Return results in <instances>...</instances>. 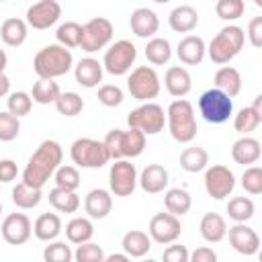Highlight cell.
I'll list each match as a JSON object with an SVG mask.
<instances>
[{"mask_svg":"<svg viewBox=\"0 0 262 262\" xmlns=\"http://www.w3.org/2000/svg\"><path fill=\"white\" fill-rule=\"evenodd\" d=\"M10 92V78L6 74H0V98Z\"/></svg>","mask_w":262,"mask_h":262,"instance_id":"11a10c76","label":"cell"},{"mask_svg":"<svg viewBox=\"0 0 262 262\" xmlns=\"http://www.w3.org/2000/svg\"><path fill=\"white\" fill-rule=\"evenodd\" d=\"M74 57L72 51L53 43L43 49H39L33 57V70L39 76V80H55L72 70Z\"/></svg>","mask_w":262,"mask_h":262,"instance_id":"7a4b0ae2","label":"cell"},{"mask_svg":"<svg viewBox=\"0 0 262 262\" xmlns=\"http://www.w3.org/2000/svg\"><path fill=\"white\" fill-rule=\"evenodd\" d=\"M55 186L57 188H63V190H72L76 192V188L80 186V172L76 166H59L55 170Z\"/></svg>","mask_w":262,"mask_h":262,"instance_id":"7bdbcfd3","label":"cell"},{"mask_svg":"<svg viewBox=\"0 0 262 262\" xmlns=\"http://www.w3.org/2000/svg\"><path fill=\"white\" fill-rule=\"evenodd\" d=\"M248 39H250V43L258 49V47H262V16H254L250 23H248Z\"/></svg>","mask_w":262,"mask_h":262,"instance_id":"816d5d0a","label":"cell"},{"mask_svg":"<svg viewBox=\"0 0 262 262\" xmlns=\"http://www.w3.org/2000/svg\"><path fill=\"white\" fill-rule=\"evenodd\" d=\"M6 63H8V55H6V51H4V49H0V74H4Z\"/></svg>","mask_w":262,"mask_h":262,"instance_id":"6f0895ef","label":"cell"},{"mask_svg":"<svg viewBox=\"0 0 262 262\" xmlns=\"http://www.w3.org/2000/svg\"><path fill=\"white\" fill-rule=\"evenodd\" d=\"M199 111L207 123L221 125V123L229 121V117L233 113V100L227 94H223L221 90L209 88L199 98Z\"/></svg>","mask_w":262,"mask_h":262,"instance_id":"8992f818","label":"cell"},{"mask_svg":"<svg viewBox=\"0 0 262 262\" xmlns=\"http://www.w3.org/2000/svg\"><path fill=\"white\" fill-rule=\"evenodd\" d=\"M92 235H94V225L86 217H74L66 225V237L70 244H76V246L86 244L92 239Z\"/></svg>","mask_w":262,"mask_h":262,"instance_id":"1f68e13d","label":"cell"},{"mask_svg":"<svg viewBox=\"0 0 262 262\" xmlns=\"http://www.w3.org/2000/svg\"><path fill=\"white\" fill-rule=\"evenodd\" d=\"M55 108L63 117H76L84 108V100L78 92H61L59 98L55 100Z\"/></svg>","mask_w":262,"mask_h":262,"instance_id":"60d3db41","label":"cell"},{"mask_svg":"<svg viewBox=\"0 0 262 262\" xmlns=\"http://www.w3.org/2000/svg\"><path fill=\"white\" fill-rule=\"evenodd\" d=\"M168 23L170 29L176 33H190L199 25V12L190 4H180L172 8V12L168 14Z\"/></svg>","mask_w":262,"mask_h":262,"instance_id":"d4e9b609","label":"cell"},{"mask_svg":"<svg viewBox=\"0 0 262 262\" xmlns=\"http://www.w3.org/2000/svg\"><path fill=\"white\" fill-rule=\"evenodd\" d=\"M233 188H235V176L227 166L213 164L205 170V190L211 199L223 201L233 192Z\"/></svg>","mask_w":262,"mask_h":262,"instance_id":"7c38bea8","label":"cell"},{"mask_svg":"<svg viewBox=\"0 0 262 262\" xmlns=\"http://www.w3.org/2000/svg\"><path fill=\"white\" fill-rule=\"evenodd\" d=\"M201 235L209 244H217L227 235V223L219 213H205L201 219Z\"/></svg>","mask_w":262,"mask_h":262,"instance_id":"f1b7e54d","label":"cell"},{"mask_svg":"<svg viewBox=\"0 0 262 262\" xmlns=\"http://www.w3.org/2000/svg\"><path fill=\"white\" fill-rule=\"evenodd\" d=\"M260 154H262V147H260V141L250 137V135H244L239 137L233 145H231V158L235 164H242V166H250V164H256L260 160Z\"/></svg>","mask_w":262,"mask_h":262,"instance_id":"603a6c76","label":"cell"},{"mask_svg":"<svg viewBox=\"0 0 262 262\" xmlns=\"http://www.w3.org/2000/svg\"><path fill=\"white\" fill-rule=\"evenodd\" d=\"M57 45L70 49V47H80L82 43V25L76 20H66L63 25L57 27Z\"/></svg>","mask_w":262,"mask_h":262,"instance_id":"f35d334b","label":"cell"},{"mask_svg":"<svg viewBox=\"0 0 262 262\" xmlns=\"http://www.w3.org/2000/svg\"><path fill=\"white\" fill-rule=\"evenodd\" d=\"M0 213H2V203H0Z\"/></svg>","mask_w":262,"mask_h":262,"instance_id":"91938a15","label":"cell"},{"mask_svg":"<svg viewBox=\"0 0 262 262\" xmlns=\"http://www.w3.org/2000/svg\"><path fill=\"white\" fill-rule=\"evenodd\" d=\"M166 121H168L170 135L178 143H190L196 137L194 108L186 98H176L174 102H170V106L166 111Z\"/></svg>","mask_w":262,"mask_h":262,"instance_id":"3957f363","label":"cell"},{"mask_svg":"<svg viewBox=\"0 0 262 262\" xmlns=\"http://www.w3.org/2000/svg\"><path fill=\"white\" fill-rule=\"evenodd\" d=\"M70 158L80 168H102L111 158L102 145V141L92 137H80L70 147Z\"/></svg>","mask_w":262,"mask_h":262,"instance_id":"52a82bcc","label":"cell"},{"mask_svg":"<svg viewBox=\"0 0 262 262\" xmlns=\"http://www.w3.org/2000/svg\"><path fill=\"white\" fill-rule=\"evenodd\" d=\"M6 106H8V113H10V115H14L16 119H20V117H25V115L31 113V108H33V98H31L29 92H23V90L10 92L8 98H6Z\"/></svg>","mask_w":262,"mask_h":262,"instance_id":"b9f144b4","label":"cell"},{"mask_svg":"<svg viewBox=\"0 0 262 262\" xmlns=\"http://www.w3.org/2000/svg\"><path fill=\"white\" fill-rule=\"evenodd\" d=\"M102 145L111 160H125V158H137L145 149V135L139 129H113L102 139Z\"/></svg>","mask_w":262,"mask_h":262,"instance_id":"277c9868","label":"cell"},{"mask_svg":"<svg viewBox=\"0 0 262 262\" xmlns=\"http://www.w3.org/2000/svg\"><path fill=\"white\" fill-rule=\"evenodd\" d=\"M209 164V154L203 147H184L180 154V168L186 172H201Z\"/></svg>","mask_w":262,"mask_h":262,"instance_id":"e575fe53","label":"cell"},{"mask_svg":"<svg viewBox=\"0 0 262 262\" xmlns=\"http://www.w3.org/2000/svg\"><path fill=\"white\" fill-rule=\"evenodd\" d=\"M98 102L104 104V106H119L123 102V90L117 86V84H104L98 88Z\"/></svg>","mask_w":262,"mask_h":262,"instance_id":"681fc988","label":"cell"},{"mask_svg":"<svg viewBox=\"0 0 262 262\" xmlns=\"http://www.w3.org/2000/svg\"><path fill=\"white\" fill-rule=\"evenodd\" d=\"M188 262H217V254L209 246H201L188 254Z\"/></svg>","mask_w":262,"mask_h":262,"instance_id":"db71d44e","label":"cell"},{"mask_svg":"<svg viewBox=\"0 0 262 262\" xmlns=\"http://www.w3.org/2000/svg\"><path fill=\"white\" fill-rule=\"evenodd\" d=\"M213 82H215V88L221 90L223 94H227L229 98H233V96H237L242 92V76H239V72L233 66L219 68L215 72Z\"/></svg>","mask_w":262,"mask_h":262,"instance_id":"4316f807","label":"cell"},{"mask_svg":"<svg viewBox=\"0 0 262 262\" xmlns=\"http://www.w3.org/2000/svg\"><path fill=\"white\" fill-rule=\"evenodd\" d=\"M127 90L135 100L151 102L160 94V78L151 66H139L135 68L127 78Z\"/></svg>","mask_w":262,"mask_h":262,"instance_id":"9c48e42d","label":"cell"},{"mask_svg":"<svg viewBox=\"0 0 262 262\" xmlns=\"http://www.w3.org/2000/svg\"><path fill=\"white\" fill-rule=\"evenodd\" d=\"M76 82L84 88H94L102 82V63L94 57H82L74 68Z\"/></svg>","mask_w":262,"mask_h":262,"instance_id":"44dd1931","label":"cell"},{"mask_svg":"<svg viewBox=\"0 0 262 262\" xmlns=\"http://www.w3.org/2000/svg\"><path fill=\"white\" fill-rule=\"evenodd\" d=\"M121 246L123 254H127L129 258H143L151 248V237L141 229H131L123 235Z\"/></svg>","mask_w":262,"mask_h":262,"instance_id":"83f0119b","label":"cell"},{"mask_svg":"<svg viewBox=\"0 0 262 262\" xmlns=\"http://www.w3.org/2000/svg\"><path fill=\"white\" fill-rule=\"evenodd\" d=\"M84 209L90 219H104L113 209V196L104 188H92L84 199Z\"/></svg>","mask_w":262,"mask_h":262,"instance_id":"cb8c5ba5","label":"cell"},{"mask_svg":"<svg viewBox=\"0 0 262 262\" xmlns=\"http://www.w3.org/2000/svg\"><path fill=\"white\" fill-rule=\"evenodd\" d=\"M129 129H139L143 135H156L166 125V113L158 102H143L127 117Z\"/></svg>","mask_w":262,"mask_h":262,"instance_id":"ba28073f","label":"cell"},{"mask_svg":"<svg viewBox=\"0 0 262 262\" xmlns=\"http://www.w3.org/2000/svg\"><path fill=\"white\" fill-rule=\"evenodd\" d=\"M137 182L147 194H158L168 186V170L162 164H147L141 170Z\"/></svg>","mask_w":262,"mask_h":262,"instance_id":"d6986e66","label":"cell"},{"mask_svg":"<svg viewBox=\"0 0 262 262\" xmlns=\"http://www.w3.org/2000/svg\"><path fill=\"white\" fill-rule=\"evenodd\" d=\"M135 57H137L135 45L127 39H119L106 49L102 59V70H106L113 76H125L135 63Z\"/></svg>","mask_w":262,"mask_h":262,"instance_id":"30bf717a","label":"cell"},{"mask_svg":"<svg viewBox=\"0 0 262 262\" xmlns=\"http://www.w3.org/2000/svg\"><path fill=\"white\" fill-rule=\"evenodd\" d=\"M113 23L104 16H94L90 18L86 25H82V43L80 47L88 53L98 51L102 47H106L113 41Z\"/></svg>","mask_w":262,"mask_h":262,"instance_id":"8fae6325","label":"cell"},{"mask_svg":"<svg viewBox=\"0 0 262 262\" xmlns=\"http://www.w3.org/2000/svg\"><path fill=\"white\" fill-rule=\"evenodd\" d=\"M244 43H246V33L242 27L237 25H227L223 27L209 43V57L213 63L217 66H225L229 63L242 49H244Z\"/></svg>","mask_w":262,"mask_h":262,"instance_id":"5b68a950","label":"cell"},{"mask_svg":"<svg viewBox=\"0 0 262 262\" xmlns=\"http://www.w3.org/2000/svg\"><path fill=\"white\" fill-rule=\"evenodd\" d=\"M61 90H59V84L53 82V80H37L33 84V90H31V98L33 102H39V104H49L59 98Z\"/></svg>","mask_w":262,"mask_h":262,"instance_id":"8d00e7d4","label":"cell"},{"mask_svg":"<svg viewBox=\"0 0 262 262\" xmlns=\"http://www.w3.org/2000/svg\"><path fill=\"white\" fill-rule=\"evenodd\" d=\"M20 123L8 111H0V141H12L18 137Z\"/></svg>","mask_w":262,"mask_h":262,"instance_id":"7dc6e473","label":"cell"},{"mask_svg":"<svg viewBox=\"0 0 262 262\" xmlns=\"http://www.w3.org/2000/svg\"><path fill=\"white\" fill-rule=\"evenodd\" d=\"M141 262H158V260H151V258H145V260H141Z\"/></svg>","mask_w":262,"mask_h":262,"instance_id":"680465c9","label":"cell"},{"mask_svg":"<svg viewBox=\"0 0 262 262\" xmlns=\"http://www.w3.org/2000/svg\"><path fill=\"white\" fill-rule=\"evenodd\" d=\"M43 199V192L39 188H31L27 186L25 182H18L14 188H12V203L18 207V209H33L41 203Z\"/></svg>","mask_w":262,"mask_h":262,"instance_id":"d590c367","label":"cell"},{"mask_svg":"<svg viewBox=\"0 0 262 262\" xmlns=\"http://www.w3.org/2000/svg\"><path fill=\"white\" fill-rule=\"evenodd\" d=\"M74 252L66 242H49L43 250V260L45 262H72Z\"/></svg>","mask_w":262,"mask_h":262,"instance_id":"ee69618b","label":"cell"},{"mask_svg":"<svg viewBox=\"0 0 262 262\" xmlns=\"http://www.w3.org/2000/svg\"><path fill=\"white\" fill-rule=\"evenodd\" d=\"M61 160H63V149L55 139L41 141L23 170V182L31 188L41 190L45 186V182L61 166Z\"/></svg>","mask_w":262,"mask_h":262,"instance_id":"6da1fadb","label":"cell"},{"mask_svg":"<svg viewBox=\"0 0 262 262\" xmlns=\"http://www.w3.org/2000/svg\"><path fill=\"white\" fill-rule=\"evenodd\" d=\"M27 35H29V25H27V20H23L18 16H10V18L2 20V25H0V37L8 47L23 45Z\"/></svg>","mask_w":262,"mask_h":262,"instance_id":"484cf974","label":"cell"},{"mask_svg":"<svg viewBox=\"0 0 262 262\" xmlns=\"http://www.w3.org/2000/svg\"><path fill=\"white\" fill-rule=\"evenodd\" d=\"M246 10L244 0H217L215 12L223 20H237Z\"/></svg>","mask_w":262,"mask_h":262,"instance_id":"f6af8a7d","label":"cell"},{"mask_svg":"<svg viewBox=\"0 0 262 262\" xmlns=\"http://www.w3.org/2000/svg\"><path fill=\"white\" fill-rule=\"evenodd\" d=\"M188 250H186V246H182V244H170L166 250H164V254H162V262H188Z\"/></svg>","mask_w":262,"mask_h":262,"instance_id":"f907efd6","label":"cell"},{"mask_svg":"<svg viewBox=\"0 0 262 262\" xmlns=\"http://www.w3.org/2000/svg\"><path fill=\"white\" fill-rule=\"evenodd\" d=\"M108 186L115 196H131L137 186V170L129 160H117L108 170Z\"/></svg>","mask_w":262,"mask_h":262,"instance_id":"4fadbf2b","label":"cell"},{"mask_svg":"<svg viewBox=\"0 0 262 262\" xmlns=\"http://www.w3.org/2000/svg\"><path fill=\"white\" fill-rule=\"evenodd\" d=\"M59 16H61V4L55 0H39L27 8V25L37 31H45L53 27L59 20Z\"/></svg>","mask_w":262,"mask_h":262,"instance_id":"5bb4252c","label":"cell"},{"mask_svg":"<svg viewBox=\"0 0 262 262\" xmlns=\"http://www.w3.org/2000/svg\"><path fill=\"white\" fill-rule=\"evenodd\" d=\"M242 188L248 194H260L262 192V168L260 166H248L242 174Z\"/></svg>","mask_w":262,"mask_h":262,"instance_id":"bcb514c9","label":"cell"},{"mask_svg":"<svg viewBox=\"0 0 262 262\" xmlns=\"http://www.w3.org/2000/svg\"><path fill=\"white\" fill-rule=\"evenodd\" d=\"M164 86H166V90H168L172 96L182 98V96H186V94L190 92V88H192V78H190V74H188L186 68H182V66H172V68L166 70Z\"/></svg>","mask_w":262,"mask_h":262,"instance_id":"7402d4cb","label":"cell"},{"mask_svg":"<svg viewBox=\"0 0 262 262\" xmlns=\"http://www.w3.org/2000/svg\"><path fill=\"white\" fill-rule=\"evenodd\" d=\"M49 205L59 211V213H76L80 207V196L72 190H63V188H51L49 190Z\"/></svg>","mask_w":262,"mask_h":262,"instance_id":"d6a6232c","label":"cell"},{"mask_svg":"<svg viewBox=\"0 0 262 262\" xmlns=\"http://www.w3.org/2000/svg\"><path fill=\"white\" fill-rule=\"evenodd\" d=\"M145 57L149 63L154 66H164L170 61L172 57V47H170V41L164 39V37H151L145 45Z\"/></svg>","mask_w":262,"mask_h":262,"instance_id":"836d02e7","label":"cell"},{"mask_svg":"<svg viewBox=\"0 0 262 262\" xmlns=\"http://www.w3.org/2000/svg\"><path fill=\"white\" fill-rule=\"evenodd\" d=\"M182 233L180 219L170 213H156L149 219V237L158 244H174Z\"/></svg>","mask_w":262,"mask_h":262,"instance_id":"9a60e30c","label":"cell"},{"mask_svg":"<svg viewBox=\"0 0 262 262\" xmlns=\"http://www.w3.org/2000/svg\"><path fill=\"white\" fill-rule=\"evenodd\" d=\"M33 233L41 242H53L61 233V219L57 213H43L33 223Z\"/></svg>","mask_w":262,"mask_h":262,"instance_id":"f546056e","label":"cell"},{"mask_svg":"<svg viewBox=\"0 0 262 262\" xmlns=\"http://www.w3.org/2000/svg\"><path fill=\"white\" fill-rule=\"evenodd\" d=\"M229 235V244L235 252H239L242 256H254L260 250V237L258 233L246 225V223H235L233 227L227 229Z\"/></svg>","mask_w":262,"mask_h":262,"instance_id":"e0dca14e","label":"cell"},{"mask_svg":"<svg viewBox=\"0 0 262 262\" xmlns=\"http://www.w3.org/2000/svg\"><path fill=\"white\" fill-rule=\"evenodd\" d=\"M205 51H207L205 41L199 35H186L184 39L178 41V47H176V55L184 66L201 63L205 57Z\"/></svg>","mask_w":262,"mask_h":262,"instance_id":"ffe728a7","label":"cell"},{"mask_svg":"<svg viewBox=\"0 0 262 262\" xmlns=\"http://www.w3.org/2000/svg\"><path fill=\"white\" fill-rule=\"evenodd\" d=\"M74 258L76 262H102L104 260V252L98 244H92V242H86V244H80L74 252Z\"/></svg>","mask_w":262,"mask_h":262,"instance_id":"c3c4849f","label":"cell"},{"mask_svg":"<svg viewBox=\"0 0 262 262\" xmlns=\"http://www.w3.org/2000/svg\"><path fill=\"white\" fill-rule=\"evenodd\" d=\"M164 205H166V211L170 215L182 217L184 213L190 211L192 199H190V194L184 188H168L166 194H164Z\"/></svg>","mask_w":262,"mask_h":262,"instance_id":"4dcf8cb0","label":"cell"},{"mask_svg":"<svg viewBox=\"0 0 262 262\" xmlns=\"http://www.w3.org/2000/svg\"><path fill=\"white\" fill-rule=\"evenodd\" d=\"M2 237L6 244L10 246H20V244H27L31 233H33V225H31V219L25 215V213H10L4 217L2 221Z\"/></svg>","mask_w":262,"mask_h":262,"instance_id":"2e32d148","label":"cell"},{"mask_svg":"<svg viewBox=\"0 0 262 262\" xmlns=\"http://www.w3.org/2000/svg\"><path fill=\"white\" fill-rule=\"evenodd\" d=\"M225 209H227L229 219H233L235 223H246L248 219L254 217V211H256L254 201L248 199V196H233V199L227 203Z\"/></svg>","mask_w":262,"mask_h":262,"instance_id":"74e56055","label":"cell"},{"mask_svg":"<svg viewBox=\"0 0 262 262\" xmlns=\"http://www.w3.org/2000/svg\"><path fill=\"white\" fill-rule=\"evenodd\" d=\"M16 176H18V166H16V162L10 160V158L0 160V182H12Z\"/></svg>","mask_w":262,"mask_h":262,"instance_id":"f5cc1de1","label":"cell"},{"mask_svg":"<svg viewBox=\"0 0 262 262\" xmlns=\"http://www.w3.org/2000/svg\"><path fill=\"white\" fill-rule=\"evenodd\" d=\"M102 262H131V258L127 254H111V256H104Z\"/></svg>","mask_w":262,"mask_h":262,"instance_id":"9f6ffc18","label":"cell"},{"mask_svg":"<svg viewBox=\"0 0 262 262\" xmlns=\"http://www.w3.org/2000/svg\"><path fill=\"white\" fill-rule=\"evenodd\" d=\"M129 27L133 31L135 37H141V39H147V37H154L160 29V18L158 14L151 10V8H135L131 12V18H129Z\"/></svg>","mask_w":262,"mask_h":262,"instance_id":"ac0fdd59","label":"cell"},{"mask_svg":"<svg viewBox=\"0 0 262 262\" xmlns=\"http://www.w3.org/2000/svg\"><path fill=\"white\" fill-rule=\"evenodd\" d=\"M262 123V115L256 113L252 106H244L237 111V115L233 117V129L242 135H250L258 125Z\"/></svg>","mask_w":262,"mask_h":262,"instance_id":"ab89813d","label":"cell"}]
</instances>
